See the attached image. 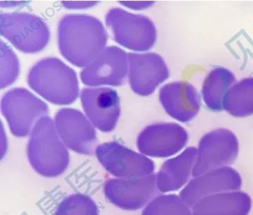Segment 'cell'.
<instances>
[{"label": "cell", "instance_id": "cell-10", "mask_svg": "<svg viewBox=\"0 0 253 215\" xmlns=\"http://www.w3.org/2000/svg\"><path fill=\"white\" fill-rule=\"evenodd\" d=\"M187 131L174 123L150 125L137 137V148L149 157L165 158L181 151L188 142Z\"/></svg>", "mask_w": 253, "mask_h": 215}, {"label": "cell", "instance_id": "cell-19", "mask_svg": "<svg viewBox=\"0 0 253 215\" xmlns=\"http://www.w3.org/2000/svg\"><path fill=\"white\" fill-rule=\"evenodd\" d=\"M233 73L223 67L213 68L204 80L202 96L206 106L212 111H221L228 90L233 86Z\"/></svg>", "mask_w": 253, "mask_h": 215}, {"label": "cell", "instance_id": "cell-11", "mask_svg": "<svg viewBox=\"0 0 253 215\" xmlns=\"http://www.w3.org/2000/svg\"><path fill=\"white\" fill-rule=\"evenodd\" d=\"M128 53L116 46L106 47L81 73L87 86H113L124 84L128 74Z\"/></svg>", "mask_w": 253, "mask_h": 215}, {"label": "cell", "instance_id": "cell-20", "mask_svg": "<svg viewBox=\"0 0 253 215\" xmlns=\"http://www.w3.org/2000/svg\"><path fill=\"white\" fill-rule=\"evenodd\" d=\"M223 108L233 117L253 115V77L243 79L229 88L225 96Z\"/></svg>", "mask_w": 253, "mask_h": 215}, {"label": "cell", "instance_id": "cell-5", "mask_svg": "<svg viewBox=\"0 0 253 215\" xmlns=\"http://www.w3.org/2000/svg\"><path fill=\"white\" fill-rule=\"evenodd\" d=\"M106 22L115 41L130 50L146 51L156 42V28L149 18L143 15L115 7L108 12Z\"/></svg>", "mask_w": 253, "mask_h": 215}, {"label": "cell", "instance_id": "cell-3", "mask_svg": "<svg viewBox=\"0 0 253 215\" xmlns=\"http://www.w3.org/2000/svg\"><path fill=\"white\" fill-rule=\"evenodd\" d=\"M28 83L38 94L56 105H69L79 95L76 73L57 58H45L34 65Z\"/></svg>", "mask_w": 253, "mask_h": 215}, {"label": "cell", "instance_id": "cell-14", "mask_svg": "<svg viewBox=\"0 0 253 215\" xmlns=\"http://www.w3.org/2000/svg\"><path fill=\"white\" fill-rule=\"evenodd\" d=\"M128 80L134 93L149 96L169 77L167 64L155 53H128Z\"/></svg>", "mask_w": 253, "mask_h": 215}, {"label": "cell", "instance_id": "cell-21", "mask_svg": "<svg viewBox=\"0 0 253 215\" xmlns=\"http://www.w3.org/2000/svg\"><path fill=\"white\" fill-rule=\"evenodd\" d=\"M142 215H193V213L180 196L163 194L149 202Z\"/></svg>", "mask_w": 253, "mask_h": 215}, {"label": "cell", "instance_id": "cell-9", "mask_svg": "<svg viewBox=\"0 0 253 215\" xmlns=\"http://www.w3.org/2000/svg\"><path fill=\"white\" fill-rule=\"evenodd\" d=\"M104 194L110 203L124 210L134 211L147 206L156 195V174L130 179H110L104 184Z\"/></svg>", "mask_w": 253, "mask_h": 215}, {"label": "cell", "instance_id": "cell-12", "mask_svg": "<svg viewBox=\"0 0 253 215\" xmlns=\"http://www.w3.org/2000/svg\"><path fill=\"white\" fill-rule=\"evenodd\" d=\"M55 126L66 147L79 154L91 155L97 145L92 125L82 112L75 108H62L55 116Z\"/></svg>", "mask_w": 253, "mask_h": 215}, {"label": "cell", "instance_id": "cell-15", "mask_svg": "<svg viewBox=\"0 0 253 215\" xmlns=\"http://www.w3.org/2000/svg\"><path fill=\"white\" fill-rule=\"evenodd\" d=\"M81 99L85 114L97 129L103 132L115 129L121 114L116 90L110 87L84 88Z\"/></svg>", "mask_w": 253, "mask_h": 215}, {"label": "cell", "instance_id": "cell-6", "mask_svg": "<svg viewBox=\"0 0 253 215\" xmlns=\"http://www.w3.org/2000/svg\"><path fill=\"white\" fill-rule=\"evenodd\" d=\"M2 113L14 136H26L41 117L48 113V107L26 88H13L2 99Z\"/></svg>", "mask_w": 253, "mask_h": 215}, {"label": "cell", "instance_id": "cell-16", "mask_svg": "<svg viewBox=\"0 0 253 215\" xmlns=\"http://www.w3.org/2000/svg\"><path fill=\"white\" fill-rule=\"evenodd\" d=\"M159 99L166 112L181 123L191 121L201 108L200 93L187 82H173L163 86Z\"/></svg>", "mask_w": 253, "mask_h": 215}, {"label": "cell", "instance_id": "cell-2", "mask_svg": "<svg viewBox=\"0 0 253 215\" xmlns=\"http://www.w3.org/2000/svg\"><path fill=\"white\" fill-rule=\"evenodd\" d=\"M27 154L31 166L42 176L54 177L66 172L69 163V151L51 117H41L34 126Z\"/></svg>", "mask_w": 253, "mask_h": 215}, {"label": "cell", "instance_id": "cell-13", "mask_svg": "<svg viewBox=\"0 0 253 215\" xmlns=\"http://www.w3.org/2000/svg\"><path fill=\"white\" fill-rule=\"evenodd\" d=\"M241 185L242 179L240 173L233 168L226 166L194 177L181 190L179 196L192 209L204 197L219 193L239 191Z\"/></svg>", "mask_w": 253, "mask_h": 215}, {"label": "cell", "instance_id": "cell-17", "mask_svg": "<svg viewBox=\"0 0 253 215\" xmlns=\"http://www.w3.org/2000/svg\"><path fill=\"white\" fill-rule=\"evenodd\" d=\"M197 154L196 148L189 147L177 157L167 160L156 174L158 191L172 192L187 185L192 176Z\"/></svg>", "mask_w": 253, "mask_h": 215}, {"label": "cell", "instance_id": "cell-1", "mask_svg": "<svg viewBox=\"0 0 253 215\" xmlns=\"http://www.w3.org/2000/svg\"><path fill=\"white\" fill-rule=\"evenodd\" d=\"M108 34L94 16L69 14L58 25L60 53L75 66L86 67L106 48Z\"/></svg>", "mask_w": 253, "mask_h": 215}, {"label": "cell", "instance_id": "cell-25", "mask_svg": "<svg viewBox=\"0 0 253 215\" xmlns=\"http://www.w3.org/2000/svg\"><path fill=\"white\" fill-rule=\"evenodd\" d=\"M121 4L133 10H143L153 4L154 1H120Z\"/></svg>", "mask_w": 253, "mask_h": 215}, {"label": "cell", "instance_id": "cell-22", "mask_svg": "<svg viewBox=\"0 0 253 215\" xmlns=\"http://www.w3.org/2000/svg\"><path fill=\"white\" fill-rule=\"evenodd\" d=\"M55 215H99L95 202L82 194H74L59 204Z\"/></svg>", "mask_w": 253, "mask_h": 215}, {"label": "cell", "instance_id": "cell-24", "mask_svg": "<svg viewBox=\"0 0 253 215\" xmlns=\"http://www.w3.org/2000/svg\"><path fill=\"white\" fill-rule=\"evenodd\" d=\"M63 5L68 9H83L92 7L96 1H62Z\"/></svg>", "mask_w": 253, "mask_h": 215}, {"label": "cell", "instance_id": "cell-23", "mask_svg": "<svg viewBox=\"0 0 253 215\" xmlns=\"http://www.w3.org/2000/svg\"><path fill=\"white\" fill-rule=\"evenodd\" d=\"M19 60L13 50L1 41V88L12 84L19 74Z\"/></svg>", "mask_w": 253, "mask_h": 215}, {"label": "cell", "instance_id": "cell-18", "mask_svg": "<svg viewBox=\"0 0 253 215\" xmlns=\"http://www.w3.org/2000/svg\"><path fill=\"white\" fill-rule=\"evenodd\" d=\"M252 200L243 191H229L207 196L192 208L193 215H248Z\"/></svg>", "mask_w": 253, "mask_h": 215}, {"label": "cell", "instance_id": "cell-4", "mask_svg": "<svg viewBox=\"0 0 253 215\" xmlns=\"http://www.w3.org/2000/svg\"><path fill=\"white\" fill-rule=\"evenodd\" d=\"M1 35L24 53H37L46 47L50 31L41 17L28 13H5L0 16Z\"/></svg>", "mask_w": 253, "mask_h": 215}, {"label": "cell", "instance_id": "cell-7", "mask_svg": "<svg viewBox=\"0 0 253 215\" xmlns=\"http://www.w3.org/2000/svg\"><path fill=\"white\" fill-rule=\"evenodd\" d=\"M238 152L239 142L233 132L226 129L208 132L200 140L192 176L233 164Z\"/></svg>", "mask_w": 253, "mask_h": 215}, {"label": "cell", "instance_id": "cell-8", "mask_svg": "<svg viewBox=\"0 0 253 215\" xmlns=\"http://www.w3.org/2000/svg\"><path fill=\"white\" fill-rule=\"evenodd\" d=\"M96 156L109 173L122 179L154 174V162L118 142H105L96 148Z\"/></svg>", "mask_w": 253, "mask_h": 215}]
</instances>
